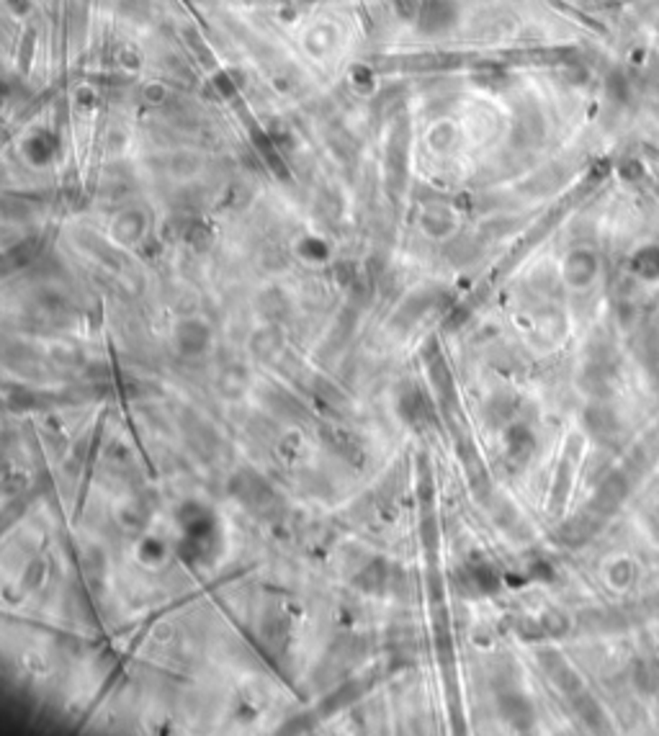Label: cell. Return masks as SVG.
<instances>
[{
    "label": "cell",
    "instance_id": "1",
    "mask_svg": "<svg viewBox=\"0 0 659 736\" xmlns=\"http://www.w3.org/2000/svg\"><path fill=\"white\" fill-rule=\"evenodd\" d=\"M209 340H212L209 327L199 319H184L175 327V343H178L181 353H186V355H202L209 348Z\"/></svg>",
    "mask_w": 659,
    "mask_h": 736
},
{
    "label": "cell",
    "instance_id": "2",
    "mask_svg": "<svg viewBox=\"0 0 659 736\" xmlns=\"http://www.w3.org/2000/svg\"><path fill=\"white\" fill-rule=\"evenodd\" d=\"M137 561L147 569H163L168 564V546L165 541L155 538V535H145L139 543H137Z\"/></svg>",
    "mask_w": 659,
    "mask_h": 736
}]
</instances>
